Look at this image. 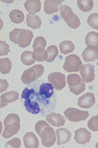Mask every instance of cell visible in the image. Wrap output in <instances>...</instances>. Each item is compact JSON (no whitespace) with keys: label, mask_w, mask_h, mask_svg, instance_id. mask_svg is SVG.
I'll return each mask as SVG.
<instances>
[{"label":"cell","mask_w":98,"mask_h":148,"mask_svg":"<svg viewBox=\"0 0 98 148\" xmlns=\"http://www.w3.org/2000/svg\"><path fill=\"white\" fill-rule=\"evenodd\" d=\"M32 56H34V59L36 60V61H38V62L46 61L47 52H46V50H44V49L34 50V51L32 52Z\"/></svg>","instance_id":"obj_29"},{"label":"cell","mask_w":98,"mask_h":148,"mask_svg":"<svg viewBox=\"0 0 98 148\" xmlns=\"http://www.w3.org/2000/svg\"><path fill=\"white\" fill-rule=\"evenodd\" d=\"M48 82L55 90H62L66 85V77L62 73H51L48 75Z\"/></svg>","instance_id":"obj_8"},{"label":"cell","mask_w":98,"mask_h":148,"mask_svg":"<svg viewBox=\"0 0 98 148\" xmlns=\"http://www.w3.org/2000/svg\"><path fill=\"white\" fill-rule=\"evenodd\" d=\"M9 17H10V20H11L13 23H15V24H21L25 19L24 13H23L22 11H20V10H17V9L12 10L9 14Z\"/></svg>","instance_id":"obj_21"},{"label":"cell","mask_w":98,"mask_h":148,"mask_svg":"<svg viewBox=\"0 0 98 148\" xmlns=\"http://www.w3.org/2000/svg\"><path fill=\"white\" fill-rule=\"evenodd\" d=\"M95 147H96V148H98V142H97V144H96V146H95Z\"/></svg>","instance_id":"obj_38"},{"label":"cell","mask_w":98,"mask_h":148,"mask_svg":"<svg viewBox=\"0 0 98 148\" xmlns=\"http://www.w3.org/2000/svg\"><path fill=\"white\" fill-rule=\"evenodd\" d=\"M77 6L82 12H88L93 7V1L92 0H77Z\"/></svg>","instance_id":"obj_27"},{"label":"cell","mask_w":98,"mask_h":148,"mask_svg":"<svg viewBox=\"0 0 98 148\" xmlns=\"http://www.w3.org/2000/svg\"><path fill=\"white\" fill-rule=\"evenodd\" d=\"M21 97L27 112L42 117L53 112L57 102L55 88L50 82L44 81H36L27 84Z\"/></svg>","instance_id":"obj_1"},{"label":"cell","mask_w":98,"mask_h":148,"mask_svg":"<svg viewBox=\"0 0 98 148\" xmlns=\"http://www.w3.org/2000/svg\"><path fill=\"white\" fill-rule=\"evenodd\" d=\"M85 44L87 46H96L98 47V32H90L85 36Z\"/></svg>","instance_id":"obj_23"},{"label":"cell","mask_w":98,"mask_h":148,"mask_svg":"<svg viewBox=\"0 0 98 148\" xmlns=\"http://www.w3.org/2000/svg\"><path fill=\"white\" fill-rule=\"evenodd\" d=\"M61 0H46L44 2V12L48 15L59 12V8L62 7Z\"/></svg>","instance_id":"obj_11"},{"label":"cell","mask_w":98,"mask_h":148,"mask_svg":"<svg viewBox=\"0 0 98 148\" xmlns=\"http://www.w3.org/2000/svg\"><path fill=\"white\" fill-rule=\"evenodd\" d=\"M82 81H84V79L80 77V75L72 74L67 77V82H68V84H69V86H77V85H79Z\"/></svg>","instance_id":"obj_26"},{"label":"cell","mask_w":98,"mask_h":148,"mask_svg":"<svg viewBox=\"0 0 98 148\" xmlns=\"http://www.w3.org/2000/svg\"><path fill=\"white\" fill-rule=\"evenodd\" d=\"M97 66H98V62H97Z\"/></svg>","instance_id":"obj_39"},{"label":"cell","mask_w":98,"mask_h":148,"mask_svg":"<svg viewBox=\"0 0 98 148\" xmlns=\"http://www.w3.org/2000/svg\"><path fill=\"white\" fill-rule=\"evenodd\" d=\"M32 32L31 31H27V29H23L21 36L19 37V41H18V45L22 48H25V47H27L32 42Z\"/></svg>","instance_id":"obj_17"},{"label":"cell","mask_w":98,"mask_h":148,"mask_svg":"<svg viewBox=\"0 0 98 148\" xmlns=\"http://www.w3.org/2000/svg\"><path fill=\"white\" fill-rule=\"evenodd\" d=\"M8 88V82L6 79H0V92H3Z\"/></svg>","instance_id":"obj_37"},{"label":"cell","mask_w":98,"mask_h":148,"mask_svg":"<svg viewBox=\"0 0 98 148\" xmlns=\"http://www.w3.org/2000/svg\"><path fill=\"white\" fill-rule=\"evenodd\" d=\"M24 144L26 148H37L38 147V139L34 134L27 132L24 135Z\"/></svg>","instance_id":"obj_18"},{"label":"cell","mask_w":98,"mask_h":148,"mask_svg":"<svg viewBox=\"0 0 98 148\" xmlns=\"http://www.w3.org/2000/svg\"><path fill=\"white\" fill-rule=\"evenodd\" d=\"M82 67V60L79 59V56H77V55H75V54L69 55L66 58V60H65L64 70L69 73L80 71Z\"/></svg>","instance_id":"obj_7"},{"label":"cell","mask_w":98,"mask_h":148,"mask_svg":"<svg viewBox=\"0 0 98 148\" xmlns=\"http://www.w3.org/2000/svg\"><path fill=\"white\" fill-rule=\"evenodd\" d=\"M27 25L32 29H39L40 26H41V20L37 15L29 14L27 16Z\"/></svg>","instance_id":"obj_20"},{"label":"cell","mask_w":98,"mask_h":148,"mask_svg":"<svg viewBox=\"0 0 98 148\" xmlns=\"http://www.w3.org/2000/svg\"><path fill=\"white\" fill-rule=\"evenodd\" d=\"M87 23L91 27L98 29V14H91L87 18Z\"/></svg>","instance_id":"obj_33"},{"label":"cell","mask_w":98,"mask_h":148,"mask_svg":"<svg viewBox=\"0 0 98 148\" xmlns=\"http://www.w3.org/2000/svg\"><path fill=\"white\" fill-rule=\"evenodd\" d=\"M60 14L66 24L72 29H77L80 26V21L79 17L73 12L71 7H69L68 5H62V7L60 8Z\"/></svg>","instance_id":"obj_5"},{"label":"cell","mask_w":98,"mask_h":148,"mask_svg":"<svg viewBox=\"0 0 98 148\" xmlns=\"http://www.w3.org/2000/svg\"><path fill=\"white\" fill-rule=\"evenodd\" d=\"M24 29H13L11 32H10V40H11L12 42H14V43H17L18 44V41H19V37L20 36H21L22 32Z\"/></svg>","instance_id":"obj_32"},{"label":"cell","mask_w":98,"mask_h":148,"mask_svg":"<svg viewBox=\"0 0 98 148\" xmlns=\"http://www.w3.org/2000/svg\"><path fill=\"white\" fill-rule=\"evenodd\" d=\"M82 59L85 62H93L98 59V47L87 46L82 52Z\"/></svg>","instance_id":"obj_13"},{"label":"cell","mask_w":98,"mask_h":148,"mask_svg":"<svg viewBox=\"0 0 98 148\" xmlns=\"http://www.w3.org/2000/svg\"><path fill=\"white\" fill-rule=\"evenodd\" d=\"M46 52H47V59H46V62H53L54 59L57 57L58 55V48H57L55 45H51L49 46L48 48L46 49Z\"/></svg>","instance_id":"obj_28"},{"label":"cell","mask_w":98,"mask_h":148,"mask_svg":"<svg viewBox=\"0 0 98 148\" xmlns=\"http://www.w3.org/2000/svg\"><path fill=\"white\" fill-rule=\"evenodd\" d=\"M46 121L52 125L53 127H62L65 125V118L60 114H56V113H50L46 116Z\"/></svg>","instance_id":"obj_16"},{"label":"cell","mask_w":98,"mask_h":148,"mask_svg":"<svg viewBox=\"0 0 98 148\" xmlns=\"http://www.w3.org/2000/svg\"><path fill=\"white\" fill-rule=\"evenodd\" d=\"M5 147L6 148H20L21 147V140L19 138H13L12 140H10V141L7 142L6 144H5Z\"/></svg>","instance_id":"obj_35"},{"label":"cell","mask_w":98,"mask_h":148,"mask_svg":"<svg viewBox=\"0 0 98 148\" xmlns=\"http://www.w3.org/2000/svg\"><path fill=\"white\" fill-rule=\"evenodd\" d=\"M90 132L87 130L84 129V127H80V129L76 130V134H75V140L79 144H86L90 141Z\"/></svg>","instance_id":"obj_12"},{"label":"cell","mask_w":98,"mask_h":148,"mask_svg":"<svg viewBox=\"0 0 98 148\" xmlns=\"http://www.w3.org/2000/svg\"><path fill=\"white\" fill-rule=\"evenodd\" d=\"M43 73H44V67L42 65H36L34 67L29 68V69L23 73L21 79L23 84H29L32 82L37 81V79H39L43 75Z\"/></svg>","instance_id":"obj_4"},{"label":"cell","mask_w":98,"mask_h":148,"mask_svg":"<svg viewBox=\"0 0 98 148\" xmlns=\"http://www.w3.org/2000/svg\"><path fill=\"white\" fill-rule=\"evenodd\" d=\"M87 126H88L89 130H93V132H97L98 130V115L97 116L92 117L89 120V122L87 123Z\"/></svg>","instance_id":"obj_34"},{"label":"cell","mask_w":98,"mask_h":148,"mask_svg":"<svg viewBox=\"0 0 98 148\" xmlns=\"http://www.w3.org/2000/svg\"><path fill=\"white\" fill-rule=\"evenodd\" d=\"M45 46H46V40H45V38L42 36L36 37L34 41V44H32V48H34V50L44 49Z\"/></svg>","instance_id":"obj_30"},{"label":"cell","mask_w":98,"mask_h":148,"mask_svg":"<svg viewBox=\"0 0 98 148\" xmlns=\"http://www.w3.org/2000/svg\"><path fill=\"white\" fill-rule=\"evenodd\" d=\"M36 130L37 134L41 137L42 144L45 147H52L55 144L57 140L56 132L54 130L50 127L48 122L45 121H38L36 124Z\"/></svg>","instance_id":"obj_2"},{"label":"cell","mask_w":98,"mask_h":148,"mask_svg":"<svg viewBox=\"0 0 98 148\" xmlns=\"http://www.w3.org/2000/svg\"><path fill=\"white\" fill-rule=\"evenodd\" d=\"M21 61L24 65H27V66H31L36 62V60L34 59V56H32V52L31 51H25L24 53H22L21 55Z\"/></svg>","instance_id":"obj_25"},{"label":"cell","mask_w":98,"mask_h":148,"mask_svg":"<svg viewBox=\"0 0 98 148\" xmlns=\"http://www.w3.org/2000/svg\"><path fill=\"white\" fill-rule=\"evenodd\" d=\"M9 51H10L9 45L5 41H0V55H1V56L7 55L9 53Z\"/></svg>","instance_id":"obj_36"},{"label":"cell","mask_w":98,"mask_h":148,"mask_svg":"<svg viewBox=\"0 0 98 148\" xmlns=\"http://www.w3.org/2000/svg\"><path fill=\"white\" fill-rule=\"evenodd\" d=\"M25 7H26L27 11L29 14L36 15L41 9V3H40V1H38V0H27V1H26V3H25Z\"/></svg>","instance_id":"obj_19"},{"label":"cell","mask_w":98,"mask_h":148,"mask_svg":"<svg viewBox=\"0 0 98 148\" xmlns=\"http://www.w3.org/2000/svg\"><path fill=\"white\" fill-rule=\"evenodd\" d=\"M94 103H95L94 94L90 93V92H87V93L84 94L77 100V105L80 108H84V109H88V108L92 107Z\"/></svg>","instance_id":"obj_10"},{"label":"cell","mask_w":98,"mask_h":148,"mask_svg":"<svg viewBox=\"0 0 98 148\" xmlns=\"http://www.w3.org/2000/svg\"><path fill=\"white\" fill-rule=\"evenodd\" d=\"M18 99H19V93L17 91H9V92H6V93L1 94V96H0V100H1L0 107L3 108L8 103L15 102Z\"/></svg>","instance_id":"obj_14"},{"label":"cell","mask_w":98,"mask_h":148,"mask_svg":"<svg viewBox=\"0 0 98 148\" xmlns=\"http://www.w3.org/2000/svg\"><path fill=\"white\" fill-rule=\"evenodd\" d=\"M69 88H70V91H71L73 94L79 95L80 93H82V91L85 89V82L82 81L79 85H77V86H69Z\"/></svg>","instance_id":"obj_31"},{"label":"cell","mask_w":98,"mask_h":148,"mask_svg":"<svg viewBox=\"0 0 98 148\" xmlns=\"http://www.w3.org/2000/svg\"><path fill=\"white\" fill-rule=\"evenodd\" d=\"M71 132L67 129H59L56 130V142L58 145H63L69 142L70 139H71Z\"/></svg>","instance_id":"obj_15"},{"label":"cell","mask_w":98,"mask_h":148,"mask_svg":"<svg viewBox=\"0 0 98 148\" xmlns=\"http://www.w3.org/2000/svg\"><path fill=\"white\" fill-rule=\"evenodd\" d=\"M20 122V117L17 114H9L4 120V130L2 132V136L4 138H9L18 134L21 127Z\"/></svg>","instance_id":"obj_3"},{"label":"cell","mask_w":98,"mask_h":148,"mask_svg":"<svg viewBox=\"0 0 98 148\" xmlns=\"http://www.w3.org/2000/svg\"><path fill=\"white\" fill-rule=\"evenodd\" d=\"M12 68V62L9 58L0 59V73L1 74H9Z\"/></svg>","instance_id":"obj_24"},{"label":"cell","mask_w":98,"mask_h":148,"mask_svg":"<svg viewBox=\"0 0 98 148\" xmlns=\"http://www.w3.org/2000/svg\"><path fill=\"white\" fill-rule=\"evenodd\" d=\"M65 117L67 118V120H69L70 122L73 123H77L80 121H84L88 118L89 114L86 111H80L76 108H68L65 111Z\"/></svg>","instance_id":"obj_6"},{"label":"cell","mask_w":98,"mask_h":148,"mask_svg":"<svg viewBox=\"0 0 98 148\" xmlns=\"http://www.w3.org/2000/svg\"><path fill=\"white\" fill-rule=\"evenodd\" d=\"M80 77H82L84 82H93L95 77V70L94 66L90 64L82 65V70H80Z\"/></svg>","instance_id":"obj_9"},{"label":"cell","mask_w":98,"mask_h":148,"mask_svg":"<svg viewBox=\"0 0 98 148\" xmlns=\"http://www.w3.org/2000/svg\"><path fill=\"white\" fill-rule=\"evenodd\" d=\"M59 49L62 54H69L75 50V44L69 40L62 41L59 45Z\"/></svg>","instance_id":"obj_22"}]
</instances>
